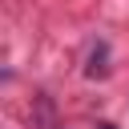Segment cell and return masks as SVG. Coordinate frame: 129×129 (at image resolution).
Returning <instances> with one entry per match:
<instances>
[{"mask_svg": "<svg viewBox=\"0 0 129 129\" xmlns=\"http://www.w3.org/2000/svg\"><path fill=\"white\" fill-rule=\"evenodd\" d=\"M97 129H117V125H109V121H101V125H97Z\"/></svg>", "mask_w": 129, "mask_h": 129, "instance_id": "2", "label": "cell"}, {"mask_svg": "<svg viewBox=\"0 0 129 129\" xmlns=\"http://www.w3.org/2000/svg\"><path fill=\"white\" fill-rule=\"evenodd\" d=\"M105 56H109V48H105V44H97V48H93V56H89V69H85V73H89V77H105V73H109V69H105Z\"/></svg>", "mask_w": 129, "mask_h": 129, "instance_id": "1", "label": "cell"}]
</instances>
